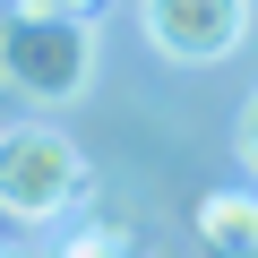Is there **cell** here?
<instances>
[{"instance_id": "cell-5", "label": "cell", "mask_w": 258, "mask_h": 258, "mask_svg": "<svg viewBox=\"0 0 258 258\" xmlns=\"http://www.w3.org/2000/svg\"><path fill=\"white\" fill-rule=\"evenodd\" d=\"M60 258H129V232L120 224H86V232L60 241Z\"/></svg>"}, {"instance_id": "cell-7", "label": "cell", "mask_w": 258, "mask_h": 258, "mask_svg": "<svg viewBox=\"0 0 258 258\" xmlns=\"http://www.w3.org/2000/svg\"><path fill=\"white\" fill-rule=\"evenodd\" d=\"M241 164L258 172V86H249V103H241Z\"/></svg>"}, {"instance_id": "cell-1", "label": "cell", "mask_w": 258, "mask_h": 258, "mask_svg": "<svg viewBox=\"0 0 258 258\" xmlns=\"http://www.w3.org/2000/svg\"><path fill=\"white\" fill-rule=\"evenodd\" d=\"M78 198H86V155L69 129L52 120L0 129V215L9 224H60Z\"/></svg>"}, {"instance_id": "cell-6", "label": "cell", "mask_w": 258, "mask_h": 258, "mask_svg": "<svg viewBox=\"0 0 258 258\" xmlns=\"http://www.w3.org/2000/svg\"><path fill=\"white\" fill-rule=\"evenodd\" d=\"M18 9H35V18H95L103 0H18Z\"/></svg>"}, {"instance_id": "cell-9", "label": "cell", "mask_w": 258, "mask_h": 258, "mask_svg": "<svg viewBox=\"0 0 258 258\" xmlns=\"http://www.w3.org/2000/svg\"><path fill=\"white\" fill-rule=\"evenodd\" d=\"M0 258H9V249H0Z\"/></svg>"}, {"instance_id": "cell-8", "label": "cell", "mask_w": 258, "mask_h": 258, "mask_svg": "<svg viewBox=\"0 0 258 258\" xmlns=\"http://www.w3.org/2000/svg\"><path fill=\"white\" fill-rule=\"evenodd\" d=\"M129 258H147V249H129Z\"/></svg>"}, {"instance_id": "cell-3", "label": "cell", "mask_w": 258, "mask_h": 258, "mask_svg": "<svg viewBox=\"0 0 258 258\" xmlns=\"http://www.w3.org/2000/svg\"><path fill=\"white\" fill-rule=\"evenodd\" d=\"M138 35L164 52V60H224L249 43V0H138Z\"/></svg>"}, {"instance_id": "cell-2", "label": "cell", "mask_w": 258, "mask_h": 258, "mask_svg": "<svg viewBox=\"0 0 258 258\" xmlns=\"http://www.w3.org/2000/svg\"><path fill=\"white\" fill-rule=\"evenodd\" d=\"M86 78H95L86 18H35V9H18L9 26H0V86H9V95L69 103V95H86Z\"/></svg>"}, {"instance_id": "cell-4", "label": "cell", "mask_w": 258, "mask_h": 258, "mask_svg": "<svg viewBox=\"0 0 258 258\" xmlns=\"http://www.w3.org/2000/svg\"><path fill=\"white\" fill-rule=\"evenodd\" d=\"M198 241H207V258H258V189H207Z\"/></svg>"}]
</instances>
